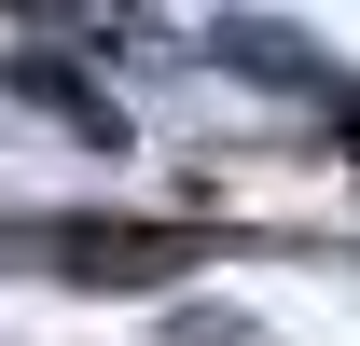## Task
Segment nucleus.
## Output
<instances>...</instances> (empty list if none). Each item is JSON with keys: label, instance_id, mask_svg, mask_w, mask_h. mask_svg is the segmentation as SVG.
<instances>
[{"label": "nucleus", "instance_id": "3", "mask_svg": "<svg viewBox=\"0 0 360 346\" xmlns=\"http://www.w3.org/2000/svg\"><path fill=\"white\" fill-rule=\"evenodd\" d=\"M222 56L250 70V84H305V97H333V70H319V56L291 42V28H222Z\"/></svg>", "mask_w": 360, "mask_h": 346}, {"label": "nucleus", "instance_id": "2", "mask_svg": "<svg viewBox=\"0 0 360 346\" xmlns=\"http://www.w3.org/2000/svg\"><path fill=\"white\" fill-rule=\"evenodd\" d=\"M0 70H14V97H42L56 125H84L97 153H125V111H111V97H97L84 70H56V56H0Z\"/></svg>", "mask_w": 360, "mask_h": 346}, {"label": "nucleus", "instance_id": "1", "mask_svg": "<svg viewBox=\"0 0 360 346\" xmlns=\"http://www.w3.org/2000/svg\"><path fill=\"white\" fill-rule=\"evenodd\" d=\"M28 250H56V277H97V291H153V277H180V236H153V222H42Z\"/></svg>", "mask_w": 360, "mask_h": 346}]
</instances>
